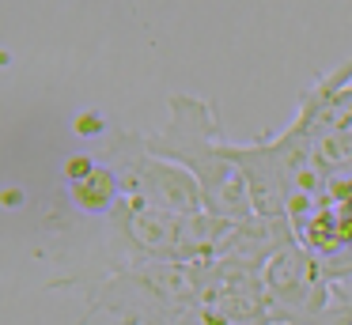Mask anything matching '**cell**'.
<instances>
[{
	"label": "cell",
	"mask_w": 352,
	"mask_h": 325,
	"mask_svg": "<svg viewBox=\"0 0 352 325\" xmlns=\"http://www.w3.org/2000/svg\"><path fill=\"white\" fill-rule=\"evenodd\" d=\"M4 204H8V208H16V204H19V189H8V197H4Z\"/></svg>",
	"instance_id": "obj_10"
},
{
	"label": "cell",
	"mask_w": 352,
	"mask_h": 325,
	"mask_svg": "<svg viewBox=\"0 0 352 325\" xmlns=\"http://www.w3.org/2000/svg\"><path fill=\"white\" fill-rule=\"evenodd\" d=\"M148 151L167 163H178L197 178L205 193V212L228 219V223H250L254 197L243 170L223 155L216 110L205 98L193 95H170V125L155 136H144Z\"/></svg>",
	"instance_id": "obj_1"
},
{
	"label": "cell",
	"mask_w": 352,
	"mask_h": 325,
	"mask_svg": "<svg viewBox=\"0 0 352 325\" xmlns=\"http://www.w3.org/2000/svg\"><path fill=\"white\" fill-rule=\"evenodd\" d=\"M122 197H125L122 181H118V174L110 170V166H95L91 178H84V181L72 186V201H76L84 212H110V208H118Z\"/></svg>",
	"instance_id": "obj_6"
},
{
	"label": "cell",
	"mask_w": 352,
	"mask_h": 325,
	"mask_svg": "<svg viewBox=\"0 0 352 325\" xmlns=\"http://www.w3.org/2000/svg\"><path fill=\"white\" fill-rule=\"evenodd\" d=\"M212 284V261H148L140 269H125L91 291L87 302L95 310H110L129 325H182L190 306H201Z\"/></svg>",
	"instance_id": "obj_2"
},
{
	"label": "cell",
	"mask_w": 352,
	"mask_h": 325,
	"mask_svg": "<svg viewBox=\"0 0 352 325\" xmlns=\"http://www.w3.org/2000/svg\"><path fill=\"white\" fill-rule=\"evenodd\" d=\"M72 128H76L80 136H102V128H107V121H102V113H95V110H84V113H76V121H72Z\"/></svg>",
	"instance_id": "obj_9"
},
{
	"label": "cell",
	"mask_w": 352,
	"mask_h": 325,
	"mask_svg": "<svg viewBox=\"0 0 352 325\" xmlns=\"http://www.w3.org/2000/svg\"><path fill=\"white\" fill-rule=\"evenodd\" d=\"M95 174V159L91 155H72L69 163H65V178L76 186V181H84V178H91Z\"/></svg>",
	"instance_id": "obj_8"
},
{
	"label": "cell",
	"mask_w": 352,
	"mask_h": 325,
	"mask_svg": "<svg viewBox=\"0 0 352 325\" xmlns=\"http://www.w3.org/2000/svg\"><path fill=\"white\" fill-rule=\"evenodd\" d=\"M318 265L329 280H349L352 276V246L341 249V254H333V257H326V261H318Z\"/></svg>",
	"instance_id": "obj_7"
},
{
	"label": "cell",
	"mask_w": 352,
	"mask_h": 325,
	"mask_svg": "<svg viewBox=\"0 0 352 325\" xmlns=\"http://www.w3.org/2000/svg\"><path fill=\"white\" fill-rule=\"evenodd\" d=\"M265 280L269 317L284 325H337V314L352 317V306L329 295V276L322 272L318 257L303 249L296 238L276 249L261 269Z\"/></svg>",
	"instance_id": "obj_4"
},
{
	"label": "cell",
	"mask_w": 352,
	"mask_h": 325,
	"mask_svg": "<svg viewBox=\"0 0 352 325\" xmlns=\"http://www.w3.org/2000/svg\"><path fill=\"white\" fill-rule=\"evenodd\" d=\"M114 216L125 227L133 246L144 249L152 261H170V265L216 257L239 227L212 216V212H163V208H152V204L133 201V197L118 201Z\"/></svg>",
	"instance_id": "obj_3"
},
{
	"label": "cell",
	"mask_w": 352,
	"mask_h": 325,
	"mask_svg": "<svg viewBox=\"0 0 352 325\" xmlns=\"http://www.w3.org/2000/svg\"><path fill=\"white\" fill-rule=\"evenodd\" d=\"M107 163L122 181V193L140 204L163 212H205V193L186 166H170L167 159L152 155L144 136L118 133L107 144Z\"/></svg>",
	"instance_id": "obj_5"
}]
</instances>
